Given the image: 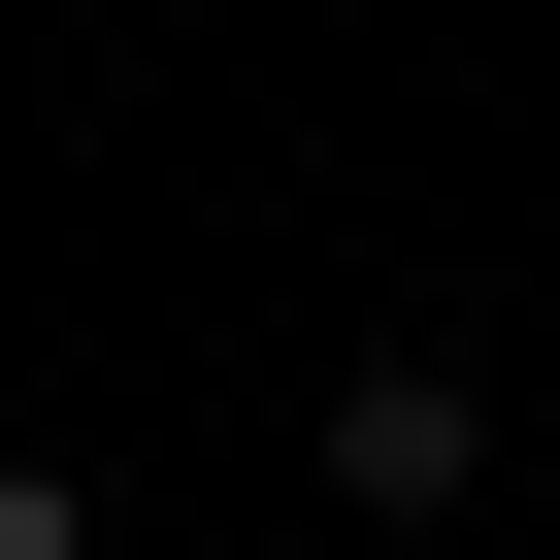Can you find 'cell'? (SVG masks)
<instances>
[{
    "instance_id": "7a4b0ae2",
    "label": "cell",
    "mask_w": 560,
    "mask_h": 560,
    "mask_svg": "<svg viewBox=\"0 0 560 560\" xmlns=\"http://www.w3.org/2000/svg\"><path fill=\"white\" fill-rule=\"evenodd\" d=\"M0 560H100V527H67V494H34V462H0Z\"/></svg>"
},
{
    "instance_id": "6da1fadb",
    "label": "cell",
    "mask_w": 560,
    "mask_h": 560,
    "mask_svg": "<svg viewBox=\"0 0 560 560\" xmlns=\"http://www.w3.org/2000/svg\"><path fill=\"white\" fill-rule=\"evenodd\" d=\"M330 494L429 527V494H462V363H363V396H330Z\"/></svg>"
}]
</instances>
